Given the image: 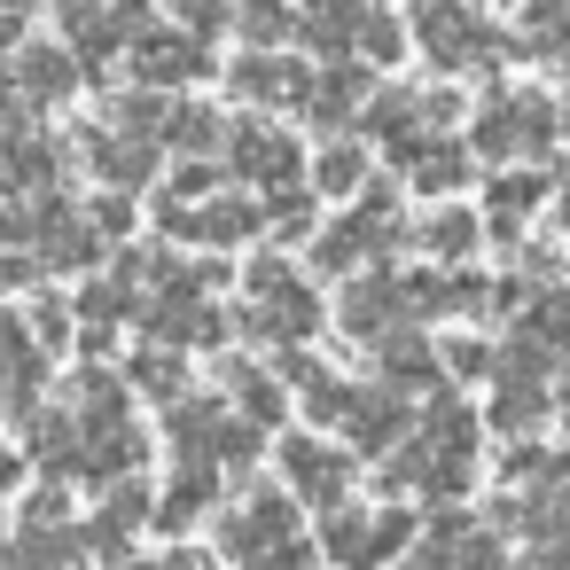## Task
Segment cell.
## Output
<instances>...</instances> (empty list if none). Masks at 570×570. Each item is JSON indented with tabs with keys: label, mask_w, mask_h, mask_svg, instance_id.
<instances>
[{
	"label": "cell",
	"mask_w": 570,
	"mask_h": 570,
	"mask_svg": "<svg viewBox=\"0 0 570 570\" xmlns=\"http://www.w3.org/2000/svg\"><path fill=\"white\" fill-rule=\"evenodd\" d=\"M562 422H570V399H562Z\"/></svg>",
	"instance_id": "cell-35"
},
{
	"label": "cell",
	"mask_w": 570,
	"mask_h": 570,
	"mask_svg": "<svg viewBox=\"0 0 570 570\" xmlns=\"http://www.w3.org/2000/svg\"><path fill=\"white\" fill-rule=\"evenodd\" d=\"M227 157H235V173H250L258 188H297V173H305V157H297V141L282 134V126H235L227 134Z\"/></svg>",
	"instance_id": "cell-15"
},
{
	"label": "cell",
	"mask_w": 570,
	"mask_h": 570,
	"mask_svg": "<svg viewBox=\"0 0 570 570\" xmlns=\"http://www.w3.org/2000/svg\"><path fill=\"white\" fill-rule=\"evenodd\" d=\"M313 180H321L328 196H360V188H367V149H360V141H328L321 165H313Z\"/></svg>",
	"instance_id": "cell-22"
},
{
	"label": "cell",
	"mask_w": 570,
	"mask_h": 570,
	"mask_svg": "<svg viewBox=\"0 0 570 570\" xmlns=\"http://www.w3.org/2000/svg\"><path fill=\"white\" fill-rule=\"evenodd\" d=\"M547 134H554V95H539V87H492V102L476 118L484 157H531V149H547Z\"/></svg>",
	"instance_id": "cell-7"
},
{
	"label": "cell",
	"mask_w": 570,
	"mask_h": 570,
	"mask_svg": "<svg viewBox=\"0 0 570 570\" xmlns=\"http://www.w3.org/2000/svg\"><path fill=\"white\" fill-rule=\"evenodd\" d=\"M476 243V219H461V212H438V219H422V250H438V258H461Z\"/></svg>",
	"instance_id": "cell-26"
},
{
	"label": "cell",
	"mask_w": 570,
	"mask_h": 570,
	"mask_svg": "<svg viewBox=\"0 0 570 570\" xmlns=\"http://www.w3.org/2000/svg\"><path fill=\"white\" fill-rule=\"evenodd\" d=\"M204 40H196V24L180 32V24H141L134 32V79L141 87H180V79H204Z\"/></svg>",
	"instance_id": "cell-12"
},
{
	"label": "cell",
	"mask_w": 570,
	"mask_h": 570,
	"mask_svg": "<svg viewBox=\"0 0 570 570\" xmlns=\"http://www.w3.org/2000/svg\"><path fill=\"white\" fill-rule=\"evenodd\" d=\"M235 321H243L250 336H266V344H305V336L321 328V297H313V282H305L297 266L266 258V266H250Z\"/></svg>",
	"instance_id": "cell-3"
},
{
	"label": "cell",
	"mask_w": 570,
	"mask_h": 570,
	"mask_svg": "<svg viewBox=\"0 0 570 570\" xmlns=\"http://www.w3.org/2000/svg\"><path fill=\"white\" fill-rule=\"evenodd\" d=\"M367 102H375V79H367L352 56H336V71H321V79H313L305 118H313V126H344V118H352V110H367Z\"/></svg>",
	"instance_id": "cell-18"
},
{
	"label": "cell",
	"mask_w": 570,
	"mask_h": 570,
	"mask_svg": "<svg viewBox=\"0 0 570 570\" xmlns=\"http://www.w3.org/2000/svg\"><path fill=\"white\" fill-rule=\"evenodd\" d=\"M17 110V79H0V118H9Z\"/></svg>",
	"instance_id": "cell-34"
},
{
	"label": "cell",
	"mask_w": 570,
	"mask_h": 570,
	"mask_svg": "<svg viewBox=\"0 0 570 570\" xmlns=\"http://www.w3.org/2000/svg\"><path fill=\"white\" fill-rule=\"evenodd\" d=\"M141 508H149V500H141V484H126V492H110V500H102V515H95V523H102V539H110V531H118V539H126V531H134V515H141Z\"/></svg>",
	"instance_id": "cell-29"
},
{
	"label": "cell",
	"mask_w": 570,
	"mask_h": 570,
	"mask_svg": "<svg viewBox=\"0 0 570 570\" xmlns=\"http://www.w3.org/2000/svg\"><path fill=\"white\" fill-rule=\"evenodd\" d=\"M173 9H180V24H196V32L235 24V0H173Z\"/></svg>",
	"instance_id": "cell-30"
},
{
	"label": "cell",
	"mask_w": 570,
	"mask_h": 570,
	"mask_svg": "<svg viewBox=\"0 0 570 570\" xmlns=\"http://www.w3.org/2000/svg\"><path fill=\"white\" fill-rule=\"evenodd\" d=\"M235 406H243L250 422H282V391H274V375H258V367L243 375V367H235Z\"/></svg>",
	"instance_id": "cell-27"
},
{
	"label": "cell",
	"mask_w": 570,
	"mask_h": 570,
	"mask_svg": "<svg viewBox=\"0 0 570 570\" xmlns=\"http://www.w3.org/2000/svg\"><path fill=\"white\" fill-rule=\"evenodd\" d=\"M219 547L235 570H313L305 523H297V492H250L219 515Z\"/></svg>",
	"instance_id": "cell-2"
},
{
	"label": "cell",
	"mask_w": 570,
	"mask_h": 570,
	"mask_svg": "<svg viewBox=\"0 0 570 570\" xmlns=\"http://www.w3.org/2000/svg\"><path fill=\"white\" fill-rule=\"evenodd\" d=\"M258 227H266V219H258V204H250V196H212V188H204V196H188V204L173 196V212H165V235H173V243H212V250L250 243Z\"/></svg>",
	"instance_id": "cell-10"
},
{
	"label": "cell",
	"mask_w": 570,
	"mask_h": 570,
	"mask_svg": "<svg viewBox=\"0 0 570 570\" xmlns=\"http://www.w3.org/2000/svg\"><path fill=\"white\" fill-rule=\"evenodd\" d=\"M173 352H180V344L141 352V360H134V383H141V391H173V399H180V360H173Z\"/></svg>",
	"instance_id": "cell-28"
},
{
	"label": "cell",
	"mask_w": 570,
	"mask_h": 570,
	"mask_svg": "<svg viewBox=\"0 0 570 570\" xmlns=\"http://www.w3.org/2000/svg\"><path fill=\"white\" fill-rule=\"evenodd\" d=\"M289 9H282V0H235V32L250 40V48H282L289 40Z\"/></svg>",
	"instance_id": "cell-24"
},
{
	"label": "cell",
	"mask_w": 570,
	"mask_h": 570,
	"mask_svg": "<svg viewBox=\"0 0 570 570\" xmlns=\"http://www.w3.org/2000/svg\"><path fill=\"white\" fill-rule=\"evenodd\" d=\"M87 165H95V180H110L118 196H126V188H141V180L157 173L149 141H141V134H126V126H118V134H95V141H87Z\"/></svg>",
	"instance_id": "cell-19"
},
{
	"label": "cell",
	"mask_w": 570,
	"mask_h": 570,
	"mask_svg": "<svg viewBox=\"0 0 570 570\" xmlns=\"http://www.w3.org/2000/svg\"><path fill=\"white\" fill-rule=\"evenodd\" d=\"M212 492H219V484H212V461H180V476H173V492H165V508H157V515H165V531H180L188 515H204V508H212Z\"/></svg>",
	"instance_id": "cell-21"
},
{
	"label": "cell",
	"mask_w": 570,
	"mask_h": 570,
	"mask_svg": "<svg viewBox=\"0 0 570 570\" xmlns=\"http://www.w3.org/2000/svg\"><path fill=\"white\" fill-rule=\"evenodd\" d=\"M391 243H399L391 196H367V188H360V196H352V212H344V219L313 243V266H321V274H352L360 258H383Z\"/></svg>",
	"instance_id": "cell-8"
},
{
	"label": "cell",
	"mask_w": 570,
	"mask_h": 570,
	"mask_svg": "<svg viewBox=\"0 0 570 570\" xmlns=\"http://www.w3.org/2000/svg\"><path fill=\"white\" fill-rule=\"evenodd\" d=\"M515 570H570V547H539L531 562H515Z\"/></svg>",
	"instance_id": "cell-32"
},
{
	"label": "cell",
	"mask_w": 570,
	"mask_h": 570,
	"mask_svg": "<svg viewBox=\"0 0 570 570\" xmlns=\"http://www.w3.org/2000/svg\"><path fill=\"white\" fill-rule=\"evenodd\" d=\"M492 562H500V539L476 515H438L414 539V570H492Z\"/></svg>",
	"instance_id": "cell-13"
},
{
	"label": "cell",
	"mask_w": 570,
	"mask_h": 570,
	"mask_svg": "<svg viewBox=\"0 0 570 570\" xmlns=\"http://www.w3.org/2000/svg\"><path fill=\"white\" fill-rule=\"evenodd\" d=\"M282 484H289L305 508H344V500H352V484H360V461H352V445L289 438V445H282Z\"/></svg>",
	"instance_id": "cell-9"
},
{
	"label": "cell",
	"mask_w": 570,
	"mask_h": 570,
	"mask_svg": "<svg viewBox=\"0 0 570 570\" xmlns=\"http://www.w3.org/2000/svg\"><path fill=\"white\" fill-rule=\"evenodd\" d=\"M173 445H180V461L227 469V461H250V453H258V422H250L243 406L212 399V391H180V406H173Z\"/></svg>",
	"instance_id": "cell-5"
},
{
	"label": "cell",
	"mask_w": 570,
	"mask_h": 570,
	"mask_svg": "<svg viewBox=\"0 0 570 570\" xmlns=\"http://www.w3.org/2000/svg\"><path fill=\"white\" fill-rule=\"evenodd\" d=\"M17 95L40 102V110H48V102H71V95H79V48H71V40H56V48L32 40V48L17 56Z\"/></svg>",
	"instance_id": "cell-16"
},
{
	"label": "cell",
	"mask_w": 570,
	"mask_h": 570,
	"mask_svg": "<svg viewBox=\"0 0 570 570\" xmlns=\"http://www.w3.org/2000/svg\"><path fill=\"white\" fill-rule=\"evenodd\" d=\"M523 48H554V56H570V0H531V32H523Z\"/></svg>",
	"instance_id": "cell-25"
},
{
	"label": "cell",
	"mask_w": 570,
	"mask_h": 570,
	"mask_svg": "<svg viewBox=\"0 0 570 570\" xmlns=\"http://www.w3.org/2000/svg\"><path fill=\"white\" fill-rule=\"evenodd\" d=\"M297 40H313L321 56H375V63H391L399 48H406V32L375 9V0H305L297 9Z\"/></svg>",
	"instance_id": "cell-4"
},
{
	"label": "cell",
	"mask_w": 570,
	"mask_h": 570,
	"mask_svg": "<svg viewBox=\"0 0 570 570\" xmlns=\"http://www.w3.org/2000/svg\"><path fill=\"white\" fill-rule=\"evenodd\" d=\"M24 17H32V0H0V48L24 32Z\"/></svg>",
	"instance_id": "cell-31"
},
{
	"label": "cell",
	"mask_w": 570,
	"mask_h": 570,
	"mask_svg": "<svg viewBox=\"0 0 570 570\" xmlns=\"http://www.w3.org/2000/svg\"><path fill=\"white\" fill-rule=\"evenodd\" d=\"M9 484H17V453H9V445H0V492H9Z\"/></svg>",
	"instance_id": "cell-33"
},
{
	"label": "cell",
	"mask_w": 570,
	"mask_h": 570,
	"mask_svg": "<svg viewBox=\"0 0 570 570\" xmlns=\"http://www.w3.org/2000/svg\"><path fill=\"white\" fill-rule=\"evenodd\" d=\"M469 476H476V414H469V406H430V414L406 430V445H391V484H399V492L445 500V492H461Z\"/></svg>",
	"instance_id": "cell-1"
},
{
	"label": "cell",
	"mask_w": 570,
	"mask_h": 570,
	"mask_svg": "<svg viewBox=\"0 0 570 570\" xmlns=\"http://www.w3.org/2000/svg\"><path fill=\"white\" fill-rule=\"evenodd\" d=\"M40 360H48L40 336H24L17 321H0V406H24L40 391Z\"/></svg>",
	"instance_id": "cell-20"
},
{
	"label": "cell",
	"mask_w": 570,
	"mask_h": 570,
	"mask_svg": "<svg viewBox=\"0 0 570 570\" xmlns=\"http://www.w3.org/2000/svg\"><path fill=\"white\" fill-rule=\"evenodd\" d=\"M235 95L258 102V110H305L313 71H305L297 56H282V48H250V56L235 63Z\"/></svg>",
	"instance_id": "cell-14"
},
{
	"label": "cell",
	"mask_w": 570,
	"mask_h": 570,
	"mask_svg": "<svg viewBox=\"0 0 570 570\" xmlns=\"http://www.w3.org/2000/svg\"><path fill=\"white\" fill-rule=\"evenodd\" d=\"M422 48L445 63V71H476V63H492V24L476 17V9H461V0H422Z\"/></svg>",
	"instance_id": "cell-11"
},
{
	"label": "cell",
	"mask_w": 570,
	"mask_h": 570,
	"mask_svg": "<svg viewBox=\"0 0 570 570\" xmlns=\"http://www.w3.org/2000/svg\"><path fill=\"white\" fill-rule=\"evenodd\" d=\"M414 515L406 508H344L328 523V562L336 570H391L399 554H414Z\"/></svg>",
	"instance_id": "cell-6"
},
{
	"label": "cell",
	"mask_w": 570,
	"mask_h": 570,
	"mask_svg": "<svg viewBox=\"0 0 570 570\" xmlns=\"http://www.w3.org/2000/svg\"><path fill=\"white\" fill-rule=\"evenodd\" d=\"M48 180H63V141H48V134L0 141V204L24 196V188H48Z\"/></svg>",
	"instance_id": "cell-17"
},
{
	"label": "cell",
	"mask_w": 570,
	"mask_h": 570,
	"mask_svg": "<svg viewBox=\"0 0 570 570\" xmlns=\"http://www.w3.org/2000/svg\"><path fill=\"white\" fill-rule=\"evenodd\" d=\"M461 180H469V157H461L453 141H430V149L414 157V188H422V196H453Z\"/></svg>",
	"instance_id": "cell-23"
}]
</instances>
